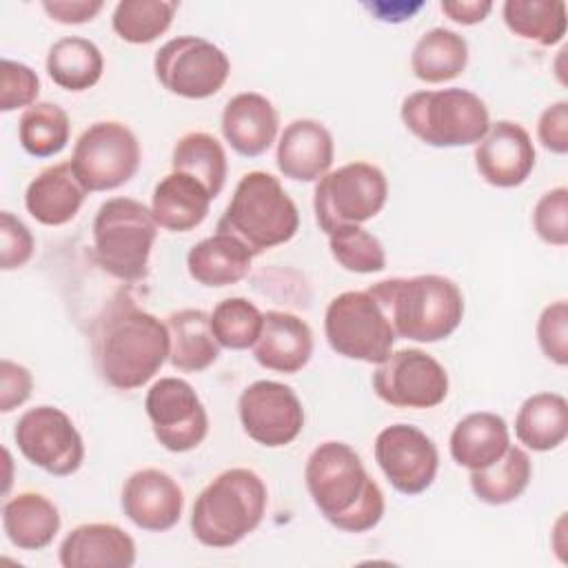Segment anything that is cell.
I'll use <instances>...</instances> for the list:
<instances>
[{
    "label": "cell",
    "instance_id": "d6986e66",
    "mask_svg": "<svg viewBox=\"0 0 568 568\" xmlns=\"http://www.w3.org/2000/svg\"><path fill=\"white\" fill-rule=\"evenodd\" d=\"M335 142L331 131L311 118H297L284 126L277 140L275 162L284 178L317 182L331 171Z\"/></svg>",
    "mask_w": 568,
    "mask_h": 568
},
{
    "label": "cell",
    "instance_id": "ffe728a7",
    "mask_svg": "<svg viewBox=\"0 0 568 568\" xmlns=\"http://www.w3.org/2000/svg\"><path fill=\"white\" fill-rule=\"evenodd\" d=\"M222 135L244 158H257L271 149L280 131V115L273 102L255 91L233 95L222 111Z\"/></svg>",
    "mask_w": 568,
    "mask_h": 568
},
{
    "label": "cell",
    "instance_id": "6da1fadb",
    "mask_svg": "<svg viewBox=\"0 0 568 568\" xmlns=\"http://www.w3.org/2000/svg\"><path fill=\"white\" fill-rule=\"evenodd\" d=\"M91 353L100 377L118 390L144 386L171 353L166 322L129 297L113 300L93 324Z\"/></svg>",
    "mask_w": 568,
    "mask_h": 568
},
{
    "label": "cell",
    "instance_id": "277c9868",
    "mask_svg": "<svg viewBox=\"0 0 568 568\" xmlns=\"http://www.w3.org/2000/svg\"><path fill=\"white\" fill-rule=\"evenodd\" d=\"M266 504V484L255 470H222L195 497L191 532L206 548H231L262 524Z\"/></svg>",
    "mask_w": 568,
    "mask_h": 568
},
{
    "label": "cell",
    "instance_id": "ba28073f",
    "mask_svg": "<svg viewBox=\"0 0 568 568\" xmlns=\"http://www.w3.org/2000/svg\"><path fill=\"white\" fill-rule=\"evenodd\" d=\"M388 182L371 162H348L322 175L315 184L313 211L317 226L331 235L342 226H362L386 204Z\"/></svg>",
    "mask_w": 568,
    "mask_h": 568
},
{
    "label": "cell",
    "instance_id": "b9f144b4",
    "mask_svg": "<svg viewBox=\"0 0 568 568\" xmlns=\"http://www.w3.org/2000/svg\"><path fill=\"white\" fill-rule=\"evenodd\" d=\"M36 242L31 231L11 211L0 213V268L13 271L24 266L33 255Z\"/></svg>",
    "mask_w": 568,
    "mask_h": 568
},
{
    "label": "cell",
    "instance_id": "8992f818",
    "mask_svg": "<svg viewBox=\"0 0 568 568\" xmlns=\"http://www.w3.org/2000/svg\"><path fill=\"white\" fill-rule=\"evenodd\" d=\"M399 115L417 140L437 149L477 144L490 126L486 102L459 87L415 91L402 100Z\"/></svg>",
    "mask_w": 568,
    "mask_h": 568
},
{
    "label": "cell",
    "instance_id": "9a60e30c",
    "mask_svg": "<svg viewBox=\"0 0 568 568\" xmlns=\"http://www.w3.org/2000/svg\"><path fill=\"white\" fill-rule=\"evenodd\" d=\"M244 433L260 446L282 448L297 439L304 428V408L295 390L282 382L257 379L237 399Z\"/></svg>",
    "mask_w": 568,
    "mask_h": 568
},
{
    "label": "cell",
    "instance_id": "2e32d148",
    "mask_svg": "<svg viewBox=\"0 0 568 568\" xmlns=\"http://www.w3.org/2000/svg\"><path fill=\"white\" fill-rule=\"evenodd\" d=\"M373 453L388 484L402 495H419L430 488L437 477V446L413 424H390L382 428L375 437Z\"/></svg>",
    "mask_w": 568,
    "mask_h": 568
},
{
    "label": "cell",
    "instance_id": "4dcf8cb0",
    "mask_svg": "<svg viewBox=\"0 0 568 568\" xmlns=\"http://www.w3.org/2000/svg\"><path fill=\"white\" fill-rule=\"evenodd\" d=\"M104 71V58L95 42L67 36L51 44L47 53V73L60 89L80 93L95 87Z\"/></svg>",
    "mask_w": 568,
    "mask_h": 568
},
{
    "label": "cell",
    "instance_id": "f546056e",
    "mask_svg": "<svg viewBox=\"0 0 568 568\" xmlns=\"http://www.w3.org/2000/svg\"><path fill=\"white\" fill-rule=\"evenodd\" d=\"M468 64V42L453 29L433 27L419 36L410 53V69L417 80L442 84L464 73Z\"/></svg>",
    "mask_w": 568,
    "mask_h": 568
},
{
    "label": "cell",
    "instance_id": "cb8c5ba5",
    "mask_svg": "<svg viewBox=\"0 0 568 568\" xmlns=\"http://www.w3.org/2000/svg\"><path fill=\"white\" fill-rule=\"evenodd\" d=\"M251 248L231 233L215 231L200 240L186 253L189 275L209 288H222L242 282L253 264Z\"/></svg>",
    "mask_w": 568,
    "mask_h": 568
},
{
    "label": "cell",
    "instance_id": "e575fe53",
    "mask_svg": "<svg viewBox=\"0 0 568 568\" xmlns=\"http://www.w3.org/2000/svg\"><path fill=\"white\" fill-rule=\"evenodd\" d=\"M71 135V122L62 106L53 102H36L22 111L18 122V140L33 158L58 155Z\"/></svg>",
    "mask_w": 568,
    "mask_h": 568
},
{
    "label": "cell",
    "instance_id": "bcb514c9",
    "mask_svg": "<svg viewBox=\"0 0 568 568\" xmlns=\"http://www.w3.org/2000/svg\"><path fill=\"white\" fill-rule=\"evenodd\" d=\"M439 7L453 22L466 27L484 22L493 11V2L488 0H444Z\"/></svg>",
    "mask_w": 568,
    "mask_h": 568
},
{
    "label": "cell",
    "instance_id": "74e56055",
    "mask_svg": "<svg viewBox=\"0 0 568 568\" xmlns=\"http://www.w3.org/2000/svg\"><path fill=\"white\" fill-rule=\"evenodd\" d=\"M333 260L351 273H379L386 268L382 242L362 226H342L328 235Z\"/></svg>",
    "mask_w": 568,
    "mask_h": 568
},
{
    "label": "cell",
    "instance_id": "ac0fdd59",
    "mask_svg": "<svg viewBox=\"0 0 568 568\" xmlns=\"http://www.w3.org/2000/svg\"><path fill=\"white\" fill-rule=\"evenodd\" d=\"M120 504L126 519L140 530L164 532L180 521L184 493L169 473L142 468L124 481Z\"/></svg>",
    "mask_w": 568,
    "mask_h": 568
},
{
    "label": "cell",
    "instance_id": "7a4b0ae2",
    "mask_svg": "<svg viewBox=\"0 0 568 568\" xmlns=\"http://www.w3.org/2000/svg\"><path fill=\"white\" fill-rule=\"evenodd\" d=\"M306 490L320 515L342 532H368L384 517V493L362 457L344 442H322L304 466Z\"/></svg>",
    "mask_w": 568,
    "mask_h": 568
},
{
    "label": "cell",
    "instance_id": "7bdbcfd3",
    "mask_svg": "<svg viewBox=\"0 0 568 568\" xmlns=\"http://www.w3.org/2000/svg\"><path fill=\"white\" fill-rule=\"evenodd\" d=\"M537 138L550 153H568V102L559 100L546 106L537 120Z\"/></svg>",
    "mask_w": 568,
    "mask_h": 568
},
{
    "label": "cell",
    "instance_id": "8d00e7d4",
    "mask_svg": "<svg viewBox=\"0 0 568 568\" xmlns=\"http://www.w3.org/2000/svg\"><path fill=\"white\" fill-rule=\"evenodd\" d=\"M264 313L246 297H226L211 313V331L222 348H253L260 337Z\"/></svg>",
    "mask_w": 568,
    "mask_h": 568
},
{
    "label": "cell",
    "instance_id": "83f0119b",
    "mask_svg": "<svg viewBox=\"0 0 568 568\" xmlns=\"http://www.w3.org/2000/svg\"><path fill=\"white\" fill-rule=\"evenodd\" d=\"M171 337L169 362L182 373H202L220 357V344L211 331V315L202 308H180L166 317Z\"/></svg>",
    "mask_w": 568,
    "mask_h": 568
},
{
    "label": "cell",
    "instance_id": "f6af8a7d",
    "mask_svg": "<svg viewBox=\"0 0 568 568\" xmlns=\"http://www.w3.org/2000/svg\"><path fill=\"white\" fill-rule=\"evenodd\" d=\"M102 0H44L42 9L49 13L51 20L60 24H82L91 22L100 11Z\"/></svg>",
    "mask_w": 568,
    "mask_h": 568
},
{
    "label": "cell",
    "instance_id": "30bf717a",
    "mask_svg": "<svg viewBox=\"0 0 568 568\" xmlns=\"http://www.w3.org/2000/svg\"><path fill=\"white\" fill-rule=\"evenodd\" d=\"M140 160L135 133L122 122L100 120L82 131L69 162L87 193H98L126 184L138 173Z\"/></svg>",
    "mask_w": 568,
    "mask_h": 568
},
{
    "label": "cell",
    "instance_id": "4316f807",
    "mask_svg": "<svg viewBox=\"0 0 568 568\" xmlns=\"http://www.w3.org/2000/svg\"><path fill=\"white\" fill-rule=\"evenodd\" d=\"M7 539L20 550L47 548L60 530L58 506L40 493H18L2 506Z\"/></svg>",
    "mask_w": 568,
    "mask_h": 568
},
{
    "label": "cell",
    "instance_id": "ab89813d",
    "mask_svg": "<svg viewBox=\"0 0 568 568\" xmlns=\"http://www.w3.org/2000/svg\"><path fill=\"white\" fill-rule=\"evenodd\" d=\"M40 93V80L36 71L22 62L2 58L0 62V111L29 109Z\"/></svg>",
    "mask_w": 568,
    "mask_h": 568
},
{
    "label": "cell",
    "instance_id": "484cf974",
    "mask_svg": "<svg viewBox=\"0 0 568 568\" xmlns=\"http://www.w3.org/2000/svg\"><path fill=\"white\" fill-rule=\"evenodd\" d=\"M510 446V430L501 415L477 410L462 417L450 433V457L468 468L481 470L497 462Z\"/></svg>",
    "mask_w": 568,
    "mask_h": 568
},
{
    "label": "cell",
    "instance_id": "44dd1931",
    "mask_svg": "<svg viewBox=\"0 0 568 568\" xmlns=\"http://www.w3.org/2000/svg\"><path fill=\"white\" fill-rule=\"evenodd\" d=\"M313 355L311 326L288 311H266L262 331L253 344V357L266 371L300 373Z\"/></svg>",
    "mask_w": 568,
    "mask_h": 568
},
{
    "label": "cell",
    "instance_id": "ee69618b",
    "mask_svg": "<svg viewBox=\"0 0 568 568\" xmlns=\"http://www.w3.org/2000/svg\"><path fill=\"white\" fill-rule=\"evenodd\" d=\"M33 377L29 368L11 359L0 362V410L11 413L31 397Z\"/></svg>",
    "mask_w": 568,
    "mask_h": 568
},
{
    "label": "cell",
    "instance_id": "d590c367",
    "mask_svg": "<svg viewBox=\"0 0 568 568\" xmlns=\"http://www.w3.org/2000/svg\"><path fill=\"white\" fill-rule=\"evenodd\" d=\"M178 2L173 0H122L113 9V31L129 44L158 40L173 22Z\"/></svg>",
    "mask_w": 568,
    "mask_h": 568
},
{
    "label": "cell",
    "instance_id": "60d3db41",
    "mask_svg": "<svg viewBox=\"0 0 568 568\" xmlns=\"http://www.w3.org/2000/svg\"><path fill=\"white\" fill-rule=\"evenodd\" d=\"M537 342L541 353L557 366L568 364V304L555 300L539 313Z\"/></svg>",
    "mask_w": 568,
    "mask_h": 568
},
{
    "label": "cell",
    "instance_id": "f1b7e54d",
    "mask_svg": "<svg viewBox=\"0 0 568 568\" xmlns=\"http://www.w3.org/2000/svg\"><path fill=\"white\" fill-rule=\"evenodd\" d=\"M515 437L535 453L559 448L568 437V402L559 393H535L515 417Z\"/></svg>",
    "mask_w": 568,
    "mask_h": 568
},
{
    "label": "cell",
    "instance_id": "5b68a950",
    "mask_svg": "<svg viewBox=\"0 0 568 568\" xmlns=\"http://www.w3.org/2000/svg\"><path fill=\"white\" fill-rule=\"evenodd\" d=\"M300 229V211L282 182L266 171L240 178L217 229L244 242L253 255L286 244Z\"/></svg>",
    "mask_w": 568,
    "mask_h": 568
},
{
    "label": "cell",
    "instance_id": "9c48e42d",
    "mask_svg": "<svg viewBox=\"0 0 568 568\" xmlns=\"http://www.w3.org/2000/svg\"><path fill=\"white\" fill-rule=\"evenodd\" d=\"M328 346L366 364H382L395 344V331L368 291H344L335 295L324 313Z\"/></svg>",
    "mask_w": 568,
    "mask_h": 568
},
{
    "label": "cell",
    "instance_id": "d4e9b609",
    "mask_svg": "<svg viewBox=\"0 0 568 568\" xmlns=\"http://www.w3.org/2000/svg\"><path fill=\"white\" fill-rule=\"evenodd\" d=\"M211 200L209 191L195 178L171 171L155 184L149 209L160 229L186 233L204 222Z\"/></svg>",
    "mask_w": 568,
    "mask_h": 568
},
{
    "label": "cell",
    "instance_id": "3957f363",
    "mask_svg": "<svg viewBox=\"0 0 568 568\" xmlns=\"http://www.w3.org/2000/svg\"><path fill=\"white\" fill-rule=\"evenodd\" d=\"M366 291L384 311L395 337L433 344L453 335L464 317L462 288L444 275L388 277Z\"/></svg>",
    "mask_w": 568,
    "mask_h": 568
},
{
    "label": "cell",
    "instance_id": "7c38bea8",
    "mask_svg": "<svg viewBox=\"0 0 568 568\" xmlns=\"http://www.w3.org/2000/svg\"><path fill=\"white\" fill-rule=\"evenodd\" d=\"M13 439L27 462L53 477L73 475L84 462V442L71 417L49 404L20 415Z\"/></svg>",
    "mask_w": 568,
    "mask_h": 568
},
{
    "label": "cell",
    "instance_id": "4fadbf2b",
    "mask_svg": "<svg viewBox=\"0 0 568 568\" xmlns=\"http://www.w3.org/2000/svg\"><path fill=\"white\" fill-rule=\"evenodd\" d=\"M373 390L395 408H435L448 395V373L426 351L399 348L377 364Z\"/></svg>",
    "mask_w": 568,
    "mask_h": 568
},
{
    "label": "cell",
    "instance_id": "e0dca14e",
    "mask_svg": "<svg viewBox=\"0 0 568 568\" xmlns=\"http://www.w3.org/2000/svg\"><path fill=\"white\" fill-rule=\"evenodd\" d=\"M479 175L497 189H513L528 180L535 169L530 133L513 120H497L475 146Z\"/></svg>",
    "mask_w": 568,
    "mask_h": 568
},
{
    "label": "cell",
    "instance_id": "603a6c76",
    "mask_svg": "<svg viewBox=\"0 0 568 568\" xmlns=\"http://www.w3.org/2000/svg\"><path fill=\"white\" fill-rule=\"evenodd\" d=\"M87 189L75 178L71 162H60L42 169L24 191V206L29 215L44 226H62L71 222L82 202Z\"/></svg>",
    "mask_w": 568,
    "mask_h": 568
},
{
    "label": "cell",
    "instance_id": "f35d334b",
    "mask_svg": "<svg viewBox=\"0 0 568 568\" xmlns=\"http://www.w3.org/2000/svg\"><path fill=\"white\" fill-rule=\"evenodd\" d=\"M535 233L552 246L568 244V189L557 186L546 191L532 209Z\"/></svg>",
    "mask_w": 568,
    "mask_h": 568
},
{
    "label": "cell",
    "instance_id": "7402d4cb",
    "mask_svg": "<svg viewBox=\"0 0 568 568\" xmlns=\"http://www.w3.org/2000/svg\"><path fill=\"white\" fill-rule=\"evenodd\" d=\"M58 557L64 568H131L135 541L115 524H80L62 539Z\"/></svg>",
    "mask_w": 568,
    "mask_h": 568
},
{
    "label": "cell",
    "instance_id": "52a82bcc",
    "mask_svg": "<svg viewBox=\"0 0 568 568\" xmlns=\"http://www.w3.org/2000/svg\"><path fill=\"white\" fill-rule=\"evenodd\" d=\"M93 257L115 280L140 282L149 271L158 224L151 209L133 197H111L93 217Z\"/></svg>",
    "mask_w": 568,
    "mask_h": 568
},
{
    "label": "cell",
    "instance_id": "8fae6325",
    "mask_svg": "<svg viewBox=\"0 0 568 568\" xmlns=\"http://www.w3.org/2000/svg\"><path fill=\"white\" fill-rule=\"evenodd\" d=\"M153 71L169 93L186 100H204L224 87L231 62L211 40L178 36L155 51Z\"/></svg>",
    "mask_w": 568,
    "mask_h": 568
},
{
    "label": "cell",
    "instance_id": "836d02e7",
    "mask_svg": "<svg viewBox=\"0 0 568 568\" xmlns=\"http://www.w3.org/2000/svg\"><path fill=\"white\" fill-rule=\"evenodd\" d=\"M501 16L510 33L552 47L566 36V4L559 0H506Z\"/></svg>",
    "mask_w": 568,
    "mask_h": 568
},
{
    "label": "cell",
    "instance_id": "1f68e13d",
    "mask_svg": "<svg viewBox=\"0 0 568 568\" xmlns=\"http://www.w3.org/2000/svg\"><path fill=\"white\" fill-rule=\"evenodd\" d=\"M532 464L521 446L510 444L506 453L481 470H470V490L475 497L490 506H504L521 497L528 488Z\"/></svg>",
    "mask_w": 568,
    "mask_h": 568
},
{
    "label": "cell",
    "instance_id": "d6a6232c",
    "mask_svg": "<svg viewBox=\"0 0 568 568\" xmlns=\"http://www.w3.org/2000/svg\"><path fill=\"white\" fill-rule=\"evenodd\" d=\"M171 166L173 171L195 178L209 191L211 197H217L222 193L229 171L224 146L215 135L204 131L184 133L175 142Z\"/></svg>",
    "mask_w": 568,
    "mask_h": 568
},
{
    "label": "cell",
    "instance_id": "5bb4252c",
    "mask_svg": "<svg viewBox=\"0 0 568 568\" xmlns=\"http://www.w3.org/2000/svg\"><path fill=\"white\" fill-rule=\"evenodd\" d=\"M144 410L153 435L171 453L197 448L209 433V415L195 388L182 377H160L146 390Z\"/></svg>",
    "mask_w": 568,
    "mask_h": 568
}]
</instances>
